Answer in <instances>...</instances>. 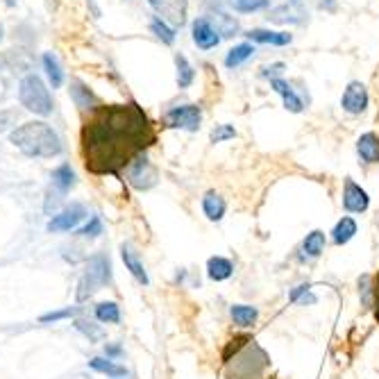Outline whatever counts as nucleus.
Here are the masks:
<instances>
[{"instance_id": "41", "label": "nucleus", "mask_w": 379, "mask_h": 379, "mask_svg": "<svg viewBox=\"0 0 379 379\" xmlns=\"http://www.w3.org/2000/svg\"><path fill=\"white\" fill-rule=\"evenodd\" d=\"M123 354V347L119 345V343H107L105 345V357H110V359H114V357H121Z\"/></svg>"}, {"instance_id": "20", "label": "nucleus", "mask_w": 379, "mask_h": 379, "mask_svg": "<svg viewBox=\"0 0 379 379\" xmlns=\"http://www.w3.org/2000/svg\"><path fill=\"white\" fill-rule=\"evenodd\" d=\"M245 37L254 43H270V45H289L293 41V34L273 32V30H250Z\"/></svg>"}, {"instance_id": "26", "label": "nucleus", "mask_w": 379, "mask_h": 379, "mask_svg": "<svg viewBox=\"0 0 379 379\" xmlns=\"http://www.w3.org/2000/svg\"><path fill=\"white\" fill-rule=\"evenodd\" d=\"M229 314H232V320H234L238 327H252L259 318L257 307H250V305H234Z\"/></svg>"}, {"instance_id": "15", "label": "nucleus", "mask_w": 379, "mask_h": 379, "mask_svg": "<svg viewBox=\"0 0 379 379\" xmlns=\"http://www.w3.org/2000/svg\"><path fill=\"white\" fill-rule=\"evenodd\" d=\"M71 98H73V103L80 107L82 112H94L96 107L100 105V100H98V96L91 91L87 84L84 82H80V80H73L71 82Z\"/></svg>"}, {"instance_id": "16", "label": "nucleus", "mask_w": 379, "mask_h": 379, "mask_svg": "<svg viewBox=\"0 0 379 379\" xmlns=\"http://www.w3.org/2000/svg\"><path fill=\"white\" fill-rule=\"evenodd\" d=\"M357 152L366 164H379V136L375 132H366L359 136Z\"/></svg>"}, {"instance_id": "21", "label": "nucleus", "mask_w": 379, "mask_h": 379, "mask_svg": "<svg viewBox=\"0 0 379 379\" xmlns=\"http://www.w3.org/2000/svg\"><path fill=\"white\" fill-rule=\"evenodd\" d=\"M234 273V264L225 257H212L207 261V275L214 282H225Z\"/></svg>"}, {"instance_id": "37", "label": "nucleus", "mask_w": 379, "mask_h": 379, "mask_svg": "<svg viewBox=\"0 0 379 379\" xmlns=\"http://www.w3.org/2000/svg\"><path fill=\"white\" fill-rule=\"evenodd\" d=\"M370 275H361L359 280V293H361V303L363 307H373V298H375V286L370 284Z\"/></svg>"}, {"instance_id": "27", "label": "nucleus", "mask_w": 379, "mask_h": 379, "mask_svg": "<svg viewBox=\"0 0 379 379\" xmlns=\"http://www.w3.org/2000/svg\"><path fill=\"white\" fill-rule=\"evenodd\" d=\"M73 327L80 331V334H84L89 338V343H98L105 338V329L100 327L98 322L94 320H87V318H73Z\"/></svg>"}, {"instance_id": "46", "label": "nucleus", "mask_w": 379, "mask_h": 379, "mask_svg": "<svg viewBox=\"0 0 379 379\" xmlns=\"http://www.w3.org/2000/svg\"><path fill=\"white\" fill-rule=\"evenodd\" d=\"M14 3H17V0H7V5H14Z\"/></svg>"}, {"instance_id": "14", "label": "nucleus", "mask_w": 379, "mask_h": 379, "mask_svg": "<svg viewBox=\"0 0 379 379\" xmlns=\"http://www.w3.org/2000/svg\"><path fill=\"white\" fill-rule=\"evenodd\" d=\"M270 89L275 91V94H280L282 96V100H284V107L289 112H293V114H300L305 110V105H303V98H300L296 91H293V87L289 82H284V80H280V77H273L270 80Z\"/></svg>"}, {"instance_id": "23", "label": "nucleus", "mask_w": 379, "mask_h": 379, "mask_svg": "<svg viewBox=\"0 0 379 379\" xmlns=\"http://www.w3.org/2000/svg\"><path fill=\"white\" fill-rule=\"evenodd\" d=\"M305 10L298 5H282V7H275L273 12H270V21L273 23H303L305 21Z\"/></svg>"}, {"instance_id": "7", "label": "nucleus", "mask_w": 379, "mask_h": 379, "mask_svg": "<svg viewBox=\"0 0 379 379\" xmlns=\"http://www.w3.org/2000/svg\"><path fill=\"white\" fill-rule=\"evenodd\" d=\"M203 121V110L198 105H177L164 114V125L173 130H189L196 132Z\"/></svg>"}, {"instance_id": "4", "label": "nucleus", "mask_w": 379, "mask_h": 379, "mask_svg": "<svg viewBox=\"0 0 379 379\" xmlns=\"http://www.w3.org/2000/svg\"><path fill=\"white\" fill-rule=\"evenodd\" d=\"M110 284H112V261L105 252H98L94 257H89L87 268H84V273L80 277V284H77V303H87L96 291Z\"/></svg>"}, {"instance_id": "35", "label": "nucleus", "mask_w": 379, "mask_h": 379, "mask_svg": "<svg viewBox=\"0 0 379 379\" xmlns=\"http://www.w3.org/2000/svg\"><path fill=\"white\" fill-rule=\"evenodd\" d=\"M100 234H103V221H100V216L96 214L91 216L87 225L75 229V236H80V238H98Z\"/></svg>"}, {"instance_id": "1", "label": "nucleus", "mask_w": 379, "mask_h": 379, "mask_svg": "<svg viewBox=\"0 0 379 379\" xmlns=\"http://www.w3.org/2000/svg\"><path fill=\"white\" fill-rule=\"evenodd\" d=\"M154 130L136 103L98 105L82 127V157L87 171L116 175L154 143Z\"/></svg>"}, {"instance_id": "18", "label": "nucleus", "mask_w": 379, "mask_h": 379, "mask_svg": "<svg viewBox=\"0 0 379 379\" xmlns=\"http://www.w3.org/2000/svg\"><path fill=\"white\" fill-rule=\"evenodd\" d=\"M203 212H205V216L209 221L218 223V221H223V216H225L227 205L216 191H209V193H205V198H203Z\"/></svg>"}, {"instance_id": "10", "label": "nucleus", "mask_w": 379, "mask_h": 379, "mask_svg": "<svg viewBox=\"0 0 379 379\" xmlns=\"http://www.w3.org/2000/svg\"><path fill=\"white\" fill-rule=\"evenodd\" d=\"M191 34H193V43H196L200 50H212L221 43V34L216 32V28L207 17H200L191 23Z\"/></svg>"}, {"instance_id": "44", "label": "nucleus", "mask_w": 379, "mask_h": 379, "mask_svg": "<svg viewBox=\"0 0 379 379\" xmlns=\"http://www.w3.org/2000/svg\"><path fill=\"white\" fill-rule=\"evenodd\" d=\"M320 7H322V10H329V12H334V10H336V3H334V0H322V3H320Z\"/></svg>"}, {"instance_id": "29", "label": "nucleus", "mask_w": 379, "mask_h": 379, "mask_svg": "<svg viewBox=\"0 0 379 379\" xmlns=\"http://www.w3.org/2000/svg\"><path fill=\"white\" fill-rule=\"evenodd\" d=\"M94 311H96L98 322H105V325H119L121 322V307L116 303H98L94 307Z\"/></svg>"}, {"instance_id": "25", "label": "nucleus", "mask_w": 379, "mask_h": 379, "mask_svg": "<svg viewBox=\"0 0 379 379\" xmlns=\"http://www.w3.org/2000/svg\"><path fill=\"white\" fill-rule=\"evenodd\" d=\"M209 21H212V25L216 28V32L223 37H234L238 32V23L234 17H227V14L223 12H214L212 17H207Z\"/></svg>"}, {"instance_id": "17", "label": "nucleus", "mask_w": 379, "mask_h": 379, "mask_svg": "<svg viewBox=\"0 0 379 379\" xmlns=\"http://www.w3.org/2000/svg\"><path fill=\"white\" fill-rule=\"evenodd\" d=\"M89 368L96 370V373H100V375L112 377V379H121V377H127L130 375L125 366H121V363H116L110 357H94V359L89 361Z\"/></svg>"}, {"instance_id": "24", "label": "nucleus", "mask_w": 379, "mask_h": 379, "mask_svg": "<svg viewBox=\"0 0 379 379\" xmlns=\"http://www.w3.org/2000/svg\"><path fill=\"white\" fill-rule=\"evenodd\" d=\"M354 234H357V223H354V218H350V216H343V218L336 223V227L331 229V241L336 245H345Z\"/></svg>"}, {"instance_id": "3", "label": "nucleus", "mask_w": 379, "mask_h": 379, "mask_svg": "<svg viewBox=\"0 0 379 379\" xmlns=\"http://www.w3.org/2000/svg\"><path fill=\"white\" fill-rule=\"evenodd\" d=\"M232 361H234V368L227 370V379H259L270 363L266 352L254 343V338L250 343H245L238 352H234V357L225 359V363Z\"/></svg>"}, {"instance_id": "19", "label": "nucleus", "mask_w": 379, "mask_h": 379, "mask_svg": "<svg viewBox=\"0 0 379 379\" xmlns=\"http://www.w3.org/2000/svg\"><path fill=\"white\" fill-rule=\"evenodd\" d=\"M52 187H55L57 193H61V196H66L68 191H71L75 187V171L71 168V164H61L57 166L55 171H52Z\"/></svg>"}, {"instance_id": "42", "label": "nucleus", "mask_w": 379, "mask_h": 379, "mask_svg": "<svg viewBox=\"0 0 379 379\" xmlns=\"http://www.w3.org/2000/svg\"><path fill=\"white\" fill-rule=\"evenodd\" d=\"M282 71H284V64H273V66H266V68H264V75L268 77L270 73L275 75V73H282Z\"/></svg>"}, {"instance_id": "2", "label": "nucleus", "mask_w": 379, "mask_h": 379, "mask_svg": "<svg viewBox=\"0 0 379 379\" xmlns=\"http://www.w3.org/2000/svg\"><path fill=\"white\" fill-rule=\"evenodd\" d=\"M10 143L14 148H19L25 157L34 159H52L64 150L59 134L43 121H30L12 130Z\"/></svg>"}, {"instance_id": "11", "label": "nucleus", "mask_w": 379, "mask_h": 379, "mask_svg": "<svg viewBox=\"0 0 379 379\" xmlns=\"http://www.w3.org/2000/svg\"><path fill=\"white\" fill-rule=\"evenodd\" d=\"M370 205V198L368 193L363 191L352 177H345V184H343V207L345 212L350 214H363Z\"/></svg>"}, {"instance_id": "33", "label": "nucleus", "mask_w": 379, "mask_h": 379, "mask_svg": "<svg viewBox=\"0 0 379 379\" xmlns=\"http://www.w3.org/2000/svg\"><path fill=\"white\" fill-rule=\"evenodd\" d=\"M80 311H82V307H64V309H57V311H48V314L39 316V322H41V325H50V322L77 318V316H80Z\"/></svg>"}, {"instance_id": "38", "label": "nucleus", "mask_w": 379, "mask_h": 379, "mask_svg": "<svg viewBox=\"0 0 379 379\" xmlns=\"http://www.w3.org/2000/svg\"><path fill=\"white\" fill-rule=\"evenodd\" d=\"M236 136V130L232 125H216L212 130V143H223V141H229V139Z\"/></svg>"}, {"instance_id": "13", "label": "nucleus", "mask_w": 379, "mask_h": 379, "mask_svg": "<svg viewBox=\"0 0 379 379\" xmlns=\"http://www.w3.org/2000/svg\"><path fill=\"white\" fill-rule=\"evenodd\" d=\"M121 257H123V264H125V268L132 273V277L143 286H148L150 280H148V273H145V268L141 264V259H139V252L134 250L130 243H123L121 245Z\"/></svg>"}, {"instance_id": "8", "label": "nucleus", "mask_w": 379, "mask_h": 379, "mask_svg": "<svg viewBox=\"0 0 379 379\" xmlns=\"http://www.w3.org/2000/svg\"><path fill=\"white\" fill-rule=\"evenodd\" d=\"M87 218V209L80 203H71L68 207H64L61 212H57L52 218L48 221V225L45 229L50 232V234H59V232H75L77 225Z\"/></svg>"}, {"instance_id": "31", "label": "nucleus", "mask_w": 379, "mask_h": 379, "mask_svg": "<svg viewBox=\"0 0 379 379\" xmlns=\"http://www.w3.org/2000/svg\"><path fill=\"white\" fill-rule=\"evenodd\" d=\"M175 64H177V84H180V89L191 87L193 80H196V71H193V66L189 64V59L184 55H177Z\"/></svg>"}, {"instance_id": "43", "label": "nucleus", "mask_w": 379, "mask_h": 379, "mask_svg": "<svg viewBox=\"0 0 379 379\" xmlns=\"http://www.w3.org/2000/svg\"><path fill=\"white\" fill-rule=\"evenodd\" d=\"M375 316H377V322H379V275L375 280Z\"/></svg>"}, {"instance_id": "40", "label": "nucleus", "mask_w": 379, "mask_h": 379, "mask_svg": "<svg viewBox=\"0 0 379 379\" xmlns=\"http://www.w3.org/2000/svg\"><path fill=\"white\" fill-rule=\"evenodd\" d=\"M14 123H17V112L12 110H5L0 112V132H5V130H10Z\"/></svg>"}, {"instance_id": "5", "label": "nucleus", "mask_w": 379, "mask_h": 379, "mask_svg": "<svg viewBox=\"0 0 379 379\" xmlns=\"http://www.w3.org/2000/svg\"><path fill=\"white\" fill-rule=\"evenodd\" d=\"M19 103L25 107L28 112L39 114V116H50L55 105H52L50 91L45 89L43 80L34 73L25 75L19 84Z\"/></svg>"}, {"instance_id": "32", "label": "nucleus", "mask_w": 379, "mask_h": 379, "mask_svg": "<svg viewBox=\"0 0 379 379\" xmlns=\"http://www.w3.org/2000/svg\"><path fill=\"white\" fill-rule=\"evenodd\" d=\"M150 30H152V34L159 39L161 43H166V45H171L175 41V30L168 25V23L164 19H159V17H152L150 21Z\"/></svg>"}, {"instance_id": "45", "label": "nucleus", "mask_w": 379, "mask_h": 379, "mask_svg": "<svg viewBox=\"0 0 379 379\" xmlns=\"http://www.w3.org/2000/svg\"><path fill=\"white\" fill-rule=\"evenodd\" d=\"M3 34H5V30H3V25H0V41H3Z\"/></svg>"}, {"instance_id": "9", "label": "nucleus", "mask_w": 379, "mask_h": 379, "mask_svg": "<svg viewBox=\"0 0 379 379\" xmlns=\"http://www.w3.org/2000/svg\"><path fill=\"white\" fill-rule=\"evenodd\" d=\"M148 5L157 12L159 19H164L168 25L182 28L187 23L189 0H148Z\"/></svg>"}, {"instance_id": "39", "label": "nucleus", "mask_w": 379, "mask_h": 379, "mask_svg": "<svg viewBox=\"0 0 379 379\" xmlns=\"http://www.w3.org/2000/svg\"><path fill=\"white\" fill-rule=\"evenodd\" d=\"M59 203H61V193H52V191H48V196H45V205H43V212H45V216H55L57 214V209H59Z\"/></svg>"}, {"instance_id": "28", "label": "nucleus", "mask_w": 379, "mask_h": 379, "mask_svg": "<svg viewBox=\"0 0 379 379\" xmlns=\"http://www.w3.org/2000/svg\"><path fill=\"white\" fill-rule=\"evenodd\" d=\"M325 250V234L320 229H314L311 234H307V238L303 241V252L309 259H318Z\"/></svg>"}, {"instance_id": "30", "label": "nucleus", "mask_w": 379, "mask_h": 379, "mask_svg": "<svg viewBox=\"0 0 379 379\" xmlns=\"http://www.w3.org/2000/svg\"><path fill=\"white\" fill-rule=\"evenodd\" d=\"M254 55V45L252 43H238L234 45L229 52H227V57H225V66L227 68H236V66H241L243 61H247Z\"/></svg>"}, {"instance_id": "36", "label": "nucleus", "mask_w": 379, "mask_h": 379, "mask_svg": "<svg viewBox=\"0 0 379 379\" xmlns=\"http://www.w3.org/2000/svg\"><path fill=\"white\" fill-rule=\"evenodd\" d=\"M309 289H311L309 284L296 286V289L289 293V300H291V303H300V305H316V296H311Z\"/></svg>"}, {"instance_id": "22", "label": "nucleus", "mask_w": 379, "mask_h": 379, "mask_svg": "<svg viewBox=\"0 0 379 379\" xmlns=\"http://www.w3.org/2000/svg\"><path fill=\"white\" fill-rule=\"evenodd\" d=\"M41 61H43V71H45V75H48L50 87L59 89L61 84H64V68H61L57 55L55 52H43Z\"/></svg>"}, {"instance_id": "47", "label": "nucleus", "mask_w": 379, "mask_h": 379, "mask_svg": "<svg viewBox=\"0 0 379 379\" xmlns=\"http://www.w3.org/2000/svg\"><path fill=\"white\" fill-rule=\"evenodd\" d=\"M289 3H300V0H289Z\"/></svg>"}, {"instance_id": "34", "label": "nucleus", "mask_w": 379, "mask_h": 379, "mask_svg": "<svg viewBox=\"0 0 379 379\" xmlns=\"http://www.w3.org/2000/svg\"><path fill=\"white\" fill-rule=\"evenodd\" d=\"M225 3L238 14H252L259 10H266L270 0H225Z\"/></svg>"}, {"instance_id": "12", "label": "nucleus", "mask_w": 379, "mask_h": 379, "mask_svg": "<svg viewBox=\"0 0 379 379\" xmlns=\"http://www.w3.org/2000/svg\"><path fill=\"white\" fill-rule=\"evenodd\" d=\"M341 107L347 114H363L368 107V89L361 82H350L341 98Z\"/></svg>"}, {"instance_id": "6", "label": "nucleus", "mask_w": 379, "mask_h": 379, "mask_svg": "<svg viewBox=\"0 0 379 379\" xmlns=\"http://www.w3.org/2000/svg\"><path fill=\"white\" fill-rule=\"evenodd\" d=\"M127 182L132 184L136 191H148L157 184V168L152 166V161L148 159L145 152L134 157L132 164L127 166Z\"/></svg>"}]
</instances>
